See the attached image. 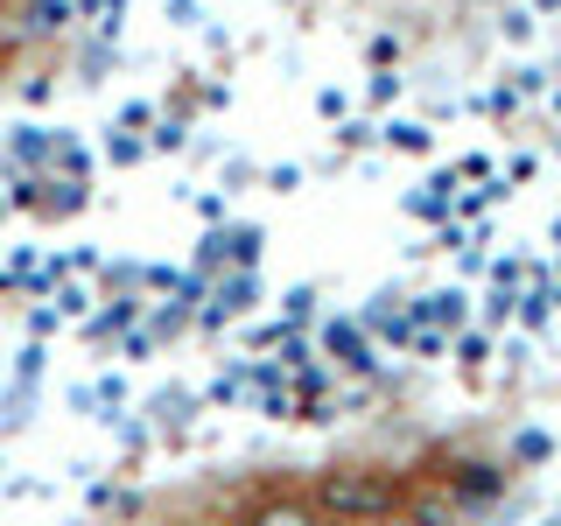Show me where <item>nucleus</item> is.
I'll return each mask as SVG.
<instances>
[{
	"instance_id": "1",
	"label": "nucleus",
	"mask_w": 561,
	"mask_h": 526,
	"mask_svg": "<svg viewBox=\"0 0 561 526\" xmlns=\"http://www.w3.org/2000/svg\"><path fill=\"white\" fill-rule=\"evenodd\" d=\"M408 505V484L379 464H330L316 478V513L323 519H344V526H379Z\"/></svg>"
},
{
	"instance_id": "2",
	"label": "nucleus",
	"mask_w": 561,
	"mask_h": 526,
	"mask_svg": "<svg viewBox=\"0 0 561 526\" xmlns=\"http://www.w3.org/2000/svg\"><path fill=\"white\" fill-rule=\"evenodd\" d=\"M245 526H323V513H316V505H302V499H267Z\"/></svg>"
},
{
	"instance_id": "3",
	"label": "nucleus",
	"mask_w": 561,
	"mask_h": 526,
	"mask_svg": "<svg viewBox=\"0 0 561 526\" xmlns=\"http://www.w3.org/2000/svg\"><path fill=\"white\" fill-rule=\"evenodd\" d=\"M456 491L463 499H491V491H505V470L499 464H456Z\"/></svg>"
},
{
	"instance_id": "4",
	"label": "nucleus",
	"mask_w": 561,
	"mask_h": 526,
	"mask_svg": "<svg viewBox=\"0 0 561 526\" xmlns=\"http://www.w3.org/2000/svg\"><path fill=\"white\" fill-rule=\"evenodd\" d=\"M28 28H64V0H28Z\"/></svg>"
},
{
	"instance_id": "5",
	"label": "nucleus",
	"mask_w": 561,
	"mask_h": 526,
	"mask_svg": "<svg viewBox=\"0 0 561 526\" xmlns=\"http://www.w3.org/2000/svg\"><path fill=\"white\" fill-rule=\"evenodd\" d=\"M548 456V435H519V464H540Z\"/></svg>"
},
{
	"instance_id": "6",
	"label": "nucleus",
	"mask_w": 561,
	"mask_h": 526,
	"mask_svg": "<svg viewBox=\"0 0 561 526\" xmlns=\"http://www.w3.org/2000/svg\"><path fill=\"white\" fill-rule=\"evenodd\" d=\"M8 57H14V43H8V35H0V70H8Z\"/></svg>"
},
{
	"instance_id": "7",
	"label": "nucleus",
	"mask_w": 561,
	"mask_h": 526,
	"mask_svg": "<svg viewBox=\"0 0 561 526\" xmlns=\"http://www.w3.org/2000/svg\"><path fill=\"white\" fill-rule=\"evenodd\" d=\"M379 526H408V519H400V513H393V519H379Z\"/></svg>"
}]
</instances>
